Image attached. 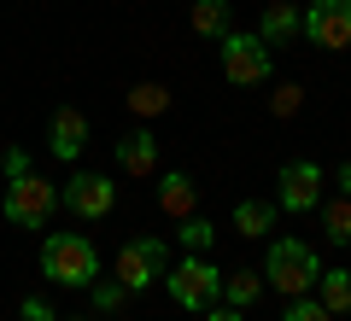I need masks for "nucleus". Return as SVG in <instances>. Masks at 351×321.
Instances as JSON below:
<instances>
[{
    "label": "nucleus",
    "instance_id": "nucleus-12",
    "mask_svg": "<svg viewBox=\"0 0 351 321\" xmlns=\"http://www.w3.org/2000/svg\"><path fill=\"white\" fill-rule=\"evenodd\" d=\"M158 210L164 216H176V222H182V216H193V205H199V187H193V175L188 170H164L158 175Z\"/></svg>",
    "mask_w": 351,
    "mask_h": 321
},
{
    "label": "nucleus",
    "instance_id": "nucleus-23",
    "mask_svg": "<svg viewBox=\"0 0 351 321\" xmlns=\"http://www.w3.org/2000/svg\"><path fill=\"white\" fill-rule=\"evenodd\" d=\"M299 105H304V88H299V82H281L276 99H269V112H276V117H293Z\"/></svg>",
    "mask_w": 351,
    "mask_h": 321
},
{
    "label": "nucleus",
    "instance_id": "nucleus-10",
    "mask_svg": "<svg viewBox=\"0 0 351 321\" xmlns=\"http://www.w3.org/2000/svg\"><path fill=\"white\" fill-rule=\"evenodd\" d=\"M82 146H88V117L76 112V105H59V112L47 117V152L64 158V164H76Z\"/></svg>",
    "mask_w": 351,
    "mask_h": 321
},
{
    "label": "nucleus",
    "instance_id": "nucleus-13",
    "mask_svg": "<svg viewBox=\"0 0 351 321\" xmlns=\"http://www.w3.org/2000/svg\"><path fill=\"white\" fill-rule=\"evenodd\" d=\"M117 170L123 175H152L158 170V140H152V129H129L117 140Z\"/></svg>",
    "mask_w": 351,
    "mask_h": 321
},
{
    "label": "nucleus",
    "instance_id": "nucleus-18",
    "mask_svg": "<svg viewBox=\"0 0 351 321\" xmlns=\"http://www.w3.org/2000/svg\"><path fill=\"white\" fill-rule=\"evenodd\" d=\"M322 234H328V246H351V198L339 193V198H322Z\"/></svg>",
    "mask_w": 351,
    "mask_h": 321
},
{
    "label": "nucleus",
    "instance_id": "nucleus-19",
    "mask_svg": "<svg viewBox=\"0 0 351 321\" xmlns=\"http://www.w3.org/2000/svg\"><path fill=\"white\" fill-rule=\"evenodd\" d=\"M129 112H135V117H164V112H170V88L135 82V88H129Z\"/></svg>",
    "mask_w": 351,
    "mask_h": 321
},
{
    "label": "nucleus",
    "instance_id": "nucleus-2",
    "mask_svg": "<svg viewBox=\"0 0 351 321\" xmlns=\"http://www.w3.org/2000/svg\"><path fill=\"white\" fill-rule=\"evenodd\" d=\"M316 274H322V263H316V251L304 240H276L269 257H263V286H276L281 298L316 292Z\"/></svg>",
    "mask_w": 351,
    "mask_h": 321
},
{
    "label": "nucleus",
    "instance_id": "nucleus-28",
    "mask_svg": "<svg viewBox=\"0 0 351 321\" xmlns=\"http://www.w3.org/2000/svg\"><path fill=\"white\" fill-rule=\"evenodd\" d=\"M64 321H88V316H64Z\"/></svg>",
    "mask_w": 351,
    "mask_h": 321
},
{
    "label": "nucleus",
    "instance_id": "nucleus-25",
    "mask_svg": "<svg viewBox=\"0 0 351 321\" xmlns=\"http://www.w3.org/2000/svg\"><path fill=\"white\" fill-rule=\"evenodd\" d=\"M18 321H59V316H53V304H47V298H24Z\"/></svg>",
    "mask_w": 351,
    "mask_h": 321
},
{
    "label": "nucleus",
    "instance_id": "nucleus-1",
    "mask_svg": "<svg viewBox=\"0 0 351 321\" xmlns=\"http://www.w3.org/2000/svg\"><path fill=\"white\" fill-rule=\"evenodd\" d=\"M41 274L59 286H94L100 281V251L88 234H47L41 240Z\"/></svg>",
    "mask_w": 351,
    "mask_h": 321
},
{
    "label": "nucleus",
    "instance_id": "nucleus-4",
    "mask_svg": "<svg viewBox=\"0 0 351 321\" xmlns=\"http://www.w3.org/2000/svg\"><path fill=\"white\" fill-rule=\"evenodd\" d=\"M164 286H170V298H176L182 309H193V316H199V309H211L217 292H223V269H217L205 251H188L176 269H164Z\"/></svg>",
    "mask_w": 351,
    "mask_h": 321
},
{
    "label": "nucleus",
    "instance_id": "nucleus-14",
    "mask_svg": "<svg viewBox=\"0 0 351 321\" xmlns=\"http://www.w3.org/2000/svg\"><path fill=\"white\" fill-rule=\"evenodd\" d=\"M228 29H234L228 0H193V36H199V41H223Z\"/></svg>",
    "mask_w": 351,
    "mask_h": 321
},
{
    "label": "nucleus",
    "instance_id": "nucleus-11",
    "mask_svg": "<svg viewBox=\"0 0 351 321\" xmlns=\"http://www.w3.org/2000/svg\"><path fill=\"white\" fill-rule=\"evenodd\" d=\"M293 36H304V12L293 0H269L263 18H258V41L276 53V47H293Z\"/></svg>",
    "mask_w": 351,
    "mask_h": 321
},
{
    "label": "nucleus",
    "instance_id": "nucleus-6",
    "mask_svg": "<svg viewBox=\"0 0 351 321\" xmlns=\"http://www.w3.org/2000/svg\"><path fill=\"white\" fill-rule=\"evenodd\" d=\"M217 53H223V76L234 88H258V82H269V70H276V53L263 47L258 36H234V29H228V36L217 41Z\"/></svg>",
    "mask_w": 351,
    "mask_h": 321
},
{
    "label": "nucleus",
    "instance_id": "nucleus-17",
    "mask_svg": "<svg viewBox=\"0 0 351 321\" xmlns=\"http://www.w3.org/2000/svg\"><path fill=\"white\" fill-rule=\"evenodd\" d=\"M258 292H263V274H252V269H234V274H223V304L228 309H252L258 304Z\"/></svg>",
    "mask_w": 351,
    "mask_h": 321
},
{
    "label": "nucleus",
    "instance_id": "nucleus-20",
    "mask_svg": "<svg viewBox=\"0 0 351 321\" xmlns=\"http://www.w3.org/2000/svg\"><path fill=\"white\" fill-rule=\"evenodd\" d=\"M176 240L188 251H211V240H217V228L205 222V216H182V228H176Z\"/></svg>",
    "mask_w": 351,
    "mask_h": 321
},
{
    "label": "nucleus",
    "instance_id": "nucleus-5",
    "mask_svg": "<svg viewBox=\"0 0 351 321\" xmlns=\"http://www.w3.org/2000/svg\"><path fill=\"white\" fill-rule=\"evenodd\" d=\"M164 269H170V251H164V240H158V234H135L123 251H117L112 281L123 286V292H147L152 281H164Z\"/></svg>",
    "mask_w": 351,
    "mask_h": 321
},
{
    "label": "nucleus",
    "instance_id": "nucleus-8",
    "mask_svg": "<svg viewBox=\"0 0 351 321\" xmlns=\"http://www.w3.org/2000/svg\"><path fill=\"white\" fill-rule=\"evenodd\" d=\"M276 187H281V193H276V210H293V216H304V210L322 205V164H311V158L281 164Z\"/></svg>",
    "mask_w": 351,
    "mask_h": 321
},
{
    "label": "nucleus",
    "instance_id": "nucleus-15",
    "mask_svg": "<svg viewBox=\"0 0 351 321\" xmlns=\"http://www.w3.org/2000/svg\"><path fill=\"white\" fill-rule=\"evenodd\" d=\"M316 298L328 316H351V269H322L316 274Z\"/></svg>",
    "mask_w": 351,
    "mask_h": 321
},
{
    "label": "nucleus",
    "instance_id": "nucleus-22",
    "mask_svg": "<svg viewBox=\"0 0 351 321\" xmlns=\"http://www.w3.org/2000/svg\"><path fill=\"white\" fill-rule=\"evenodd\" d=\"M88 292H94V309H100V316H117V309L129 304V292H123L117 281H94Z\"/></svg>",
    "mask_w": 351,
    "mask_h": 321
},
{
    "label": "nucleus",
    "instance_id": "nucleus-26",
    "mask_svg": "<svg viewBox=\"0 0 351 321\" xmlns=\"http://www.w3.org/2000/svg\"><path fill=\"white\" fill-rule=\"evenodd\" d=\"M199 316H205V321H246V309H228V304L217 309V304H211V309H199Z\"/></svg>",
    "mask_w": 351,
    "mask_h": 321
},
{
    "label": "nucleus",
    "instance_id": "nucleus-3",
    "mask_svg": "<svg viewBox=\"0 0 351 321\" xmlns=\"http://www.w3.org/2000/svg\"><path fill=\"white\" fill-rule=\"evenodd\" d=\"M0 210H6V222H12V228H29V234H41V228L53 222V210H59V181L18 175V181H6V198H0Z\"/></svg>",
    "mask_w": 351,
    "mask_h": 321
},
{
    "label": "nucleus",
    "instance_id": "nucleus-9",
    "mask_svg": "<svg viewBox=\"0 0 351 321\" xmlns=\"http://www.w3.org/2000/svg\"><path fill=\"white\" fill-rule=\"evenodd\" d=\"M304 36L328 53L351 47V0H311L304 6Z\"/></svg>",
    "mask_w": 351,
    "mask_h": 321
},
{
    "label": "nucleus",
    "instance_id": "nucleus-16",
    "mask_svg": "<svg viewBox=\"0 0 351 321\" xmlns=\"http://www.w3.org/2000/svg\"><path fill=\"white\" fill-rule=\"evenodd\" d=\"M234 228H240L246 240L276 234V205H263V198H240V205H234Z\"/></svg>",
    "mask_w": 351,
    "mask_h": 321
},
{
    "label": "nucleus",
    "instance_id": "nucleus-7",
    "mask_svg": "<svg viewBox=\"0 0 351 321\" xmlns=\"http://www.w3.org/2000/svg\"><path fill=\"white\" fill-rule=\"evenodd\" d=\"M59 205L71 210V216H82V222H100V216H112V205H117V187L106 181L100 170H76L71 181L59 187Z\"/></svg>",
    "mask_w": 351,
    "mask_h": 321
},
{
    "label": "nucleus",
    "instance_id": "nucleus-27",
    "mask_svg": "<svg viewBox=\"0 0 351 321\" xmlns=\"http://www.w3.org/2000/svg\"><path fill=\"white\" fill-rule=\"evenodd\" d=\"M339 193L351 198V164H339Z\"/></svg>",
    "mask_w": 351,
    "mask_h": 321
},
{
    "label": "nucleus",
    "instance_id": "nucleus-21",
    "mask_svg": "<svg viewBox=\"0 0 351 321\" xmlns=\"http://www.w3.org/2000/svg\"><path fill=\"white\" fill-rule=\"evenodd\" d=\"M281 321H334V316L322 309V298H316V292H299V298H287Z\"/></svg>",
    "mask_w": 351,
    "mask_h": 321
},
{
    "label": "nucleus",
    "instance_id": "nucleus-24",
    "mask_svg": "<svg viewBox=\"0 0 351 321\" xmlns=\"http://www.w3.org/2000/svg\"><path fill=\"white\" fill-rule=\"evenodd\" d=\"M0 170H6V181H18V175H29V152L6 146V158H0Z\"/></svg>",
    "mask_w": 351,
    "mask_h": 321
}]
</instances>
